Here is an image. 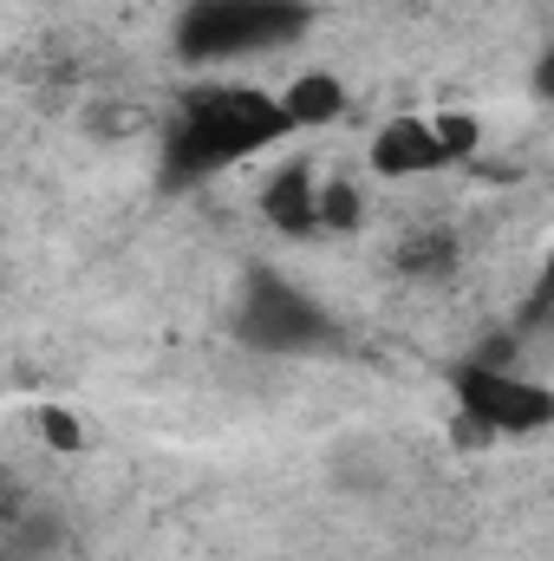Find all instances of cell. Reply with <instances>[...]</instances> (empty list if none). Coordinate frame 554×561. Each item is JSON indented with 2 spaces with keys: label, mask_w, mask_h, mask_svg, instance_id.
<instances>
[{
  "label": "cell",
  "mask_w": 554,
  "mask_h": 561,
  "mask_svg": "<svg viewBox=\"0 0 554 561\" xmlns=\"http://www.w3.org/2000/svg\"><path fill=\"white\" fill-rule=\"evenodd\" d=\"M287 138V118L255 85H196L163 125V183H203Z\"/></svg>",
  "instance_id": "obj_1"
},
{
  "label": "cell",
  "mask_w": 554,
  "mask_h": 561,
  "mask_svg": "<svg viewBox=\"0 0 554 561\" xmlns=\"http://www.w3.org/2000/svg\"><path fill=\"white\" fill-rule=\"evenodd\" d=\"M307 0H189L176 20V53L209 66V59H242V53H275L307 33Z\"/></svg>",
  "instance_id": "obj_2"
},
{
  "label": "cell",
  "mask_w": 554,
  "mask_h": 561,
  "mask_svg": "<svg viewBox=\"0 0 554 561\" xmlns=\"http://www.w3.org/2000/svg\"><path fill=\"white\" fill-rule=\"evenodd\" d=\"M450 392L463 405V431L470 437H529L554 424V392L529 386L516 373H503L496 359H470L450 373Z\"/></svg>",
  "instance_id": "obj_3"
},
{
  "label": "cell",
  "mask_w": 554,
  "mask_h": 561,
  "mask_svg": "<svg viewBox=\"0 0 554 561\" xmlns=\"http://www.w3.org/2000/svg\"><path fill=\"white\" fill-rule=\"evenodd\" d=\"M235 333H242V346H262V353H313V346H326L333 320H326L293 280H280V275L262 268V275L242 280Z\"/></svg>",
  "instance_id": "obj_4"
},
{
  "label": "cell",
  "mask_w": 554,
  "mask_h": 561,
  "mask_svg": "<svg viewBox=\"0 0 554 561\" xmlns=\"http://www.w3.org/2000/svg\"><path fill=\"white\" fill-rule=\"evenodd\" d=\"M443 163H450V157H443L430 118H399V125H385V131L372 138V170H379V176H430V170H443Z\"/></svg>",
  "instance_id": "obj_5"
},
{
  "label": "cell",
  "mask_w": 554,
  "mask_h": 561,
  "mask_svg": "<svg viewBox=\"0 0 554 561\" xmlns=\"http://www.w3.org/2000/svg\"><path fill=\"white\" fill-rule=\"evenodd\" d=\"M262 216L275 229H287V236H320V176L307 163L280 170L275 183L262 190Z\"/></svg>",
  "instance_id": "obj_6"
},
{
  "label": "cell",
  "mask_w": 554,
  "mask_h": 561,
  "mask_svg": "<svg viewBox=\"0 0 554 561\" xmlns=\"http://www.w3.org/2000/svg\"><path fill=\"white\" fill-rule=\"evenodd\" d=\"M280 118H287V131H307V125H333V118H346V85L333 79V72H300L287 92L275 99Z\"/></svg>",
  "instance_id": "obj_7"
},
{
  "label": "cell",
  "mask_w": 554,
  "mask_h": 561,
  "mask_svg": "<svg viewBox=\"0 0 554 561\" xmlns=\"http://www.w3.org/2000/svg\"><path fill=\"white\" fill-rule=\"evenodd\" d=\"M399 268L405 275H450L457 268V236L450 229H424L412 242H399Z\"/></svg>",
  "instance_id": "obj_8"
},
{
  "label": "cell",
  "mask_w": 554,
  "mask_h": 561,
  "mask_svg": "<svg viewBox=\"0 0 554 561\" xmlns=\"http://www.w3.org/2000/svg\"><path fill=\"white\" fill-rule=\"evenodd\" d=\"M359 222V190L353 183H326L320 190V229H353Z\"/></svg>",
  "instance_id": "obj_9"
},
{
  "label": "cell",
  "mask_w": 554,
  "mask_h": 561,
  "mask_svg": "<svg viewBox=\"0 0 554 561\" xmlns=\"http://www.w3.org/2000/svg\"><path fill=\"white\" fill-rule=\"evenodd\" d=\"M39 431H46L53 450H85V424L72 412H59V405H39Z\"/></svg>",
  "instance_id": "obj_10"
},
{
  "label": "cell",
  "mask_w": 554,
  "mask_h": 561,
  "mask_svg": "<svg viewBox=\"0 0 554 561\" xmlns=\"http://www.w3.org/2000/svg\"><path fill=\"white\" fill-rule=\"evenodd\" d=\"M20 510H26V490H20V477L0 463V529H13V523H20Z\"/></svg>",
  "instance_id": "obj_11"
}]
</instances>
